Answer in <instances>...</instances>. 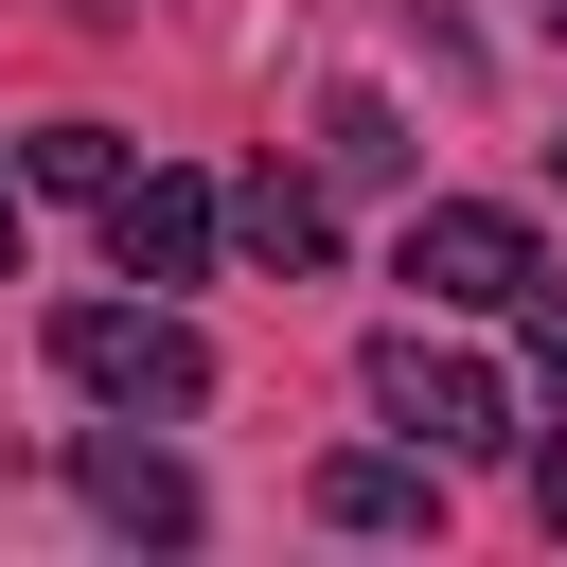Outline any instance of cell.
<instances>
[{
	"mask_svg": "<svg viewBox=\"0 0 567 567\" xmlns=\"http://www.w3.org/2000/svg\"><path fill=\"white\" fill-rule=\"evenodd\" d=\"M53 372L89 408H142V425H195L213 408V337L177 301H53Z\"/></svg>",
	"mask_w": 567,
	"mask_h": 567,
	"instance_id": "6da1fadb",
	"label": "cell"
},
{
	"mask_svg": "<svg viewBox=\"0 0 567 567\" xmlns=\"http://www.w3.org/2000/svg\"><path fill=\"white\" fill-rule=\"evenodd\" d=\"M372 408H390L425 461H496V443H514V390H496L478 354H443V337H372Z\"/></svg>",
	"mask_w": 567,
	"mask_h": 567,
	"instance_id": "7a4b0ae2",
	"label": "cell"
},
{
	"mask_svg": "<svg viewBox=\"0 0 567 567\" xmlns=\"http://www.w3.org/2000/svg\"><path fill=\"white\" fill-rule=\"evenodd\" d=\"M532 266H549V248H532V213H496V195H425V213H408V284L461 301V319H514Z\"/></svg>",
	"mask_w": 567,
	"mask_h": 567,
	"instance_id": "3957f363",
	"label": "cell"
},
{
	"mask_svg": "<svg viewBox=\"0 0 567 567\" xmlns=\"http://www.w3.org/2000/svg\"><path fill=\"white\" fill-rule=\"evenodd\" d=\"M71 496H89L106 532H142V549H195V514H213V496H195V461H177V443H142V408H106V425L71 443Z\"/></svg>",
	"mask_w": 567,
	"mask_h": 567,
	"instance_id": "277c9868",
	"label": "cell"
},
{
	"mask_svg": "<svg viewBox=\"0 0 567 567\" xmlns=\"http://www.w3.org/2000/svg\"><path fill=\"white\" fill-rule=\"evenodd\" d=\"M213 230H230V195H213V177H124V195H106V266H124L142 301L213 284Z\"/></svg>",
	"mask_w": 567,
	"mask_h": 567,
	"instance_id": "5b68a950",
	"label": "cell"
},
{
	"mask_svg": "<svg viewBox=\"0 0 567 567\" xmlns=\"http://www.w3.org/2000/svg\"><path fill=\"white\" fill-rule=\"evenodd\" d=\"M301 496H319V532H443V461L425 443H337Z\"/></svg>",
	"mask_w": 567,
	"mask_h": 567,
	"instance_id": "8992f818",
	"label": "cell"
},
{
	"mask_svg": "<svg viewBox=\"0 0 567 567\" xmlns=\"http://www.w3.org/2000/svg\"><path fill=\"white\" fill-rule=\"evenodd\" d=\"M230 230H248L266 266H319V248H337V195H319L301 159H248V177H230Z\"/></svg>",
	"mask_w": 567,
	"mask_h": 567,
	"instance_id": "52a82bcc",
	"label": "cell"
},
{
	"mask_svg": "<svg viewBox=\"0 0 567 567\" xmlns=\"http://www.w3.org/2000/svg\"><path fill=\"white\" fill-rule=\"evenodd\" d=\"M408 159H425V142H408V106H390V89H337V106H319V177H354V195H390Z\"/></svg>",
	"mask_w": 567,
	"mask_h": 567,
	"instance_id": "ba28073f",
	"label": "cell"
},
{
	"mask_svg": "<svg viewBox=\"0 0 567 567\" xmlns=\"http://www.w3.org/2000/svg\"><path fill=\"white\" fill-rule=\"evenodd\" d=\"M35 177L53 195H124L142 159H124V124H35Z\"/></svg>",
	"mask_w": 567,
	"mask_h": 567,
	"instance_id": "9c48e42d",
	"label": "cell"
},
{
	"mask_svg": "<svg viewBox=\"0 0 567 567\" xmlns=\"http://www.w3.org/2000/svg\"><path fill=\"white\" fill-rule=\"evenodd\" d=\"M514 337H532V372H549V408H567V266L514 284Z\"/></svg>",
	"mask_w": 567,
	"mask_h": 567,
	"instance_id": "30bf717a",
	"label": "cell"
},
{
	"mask_svg": "<svg viewBox=\"0 0 567 567\" xmlns=\"http://www.w3.org/2000/svg\"><path fill=\"white\" fill-rule=\"evenodd\" d=\"M532 514H549V532H567V443H532Z\"/></svg>",
	"mask_w": 567,
	"mask_h": 567,
	"instance_id": "8fae6325",
	"label": "cell"
},
{
	"mask_svg": "<svg viewBox=\"0 0 567 567\" xmlns=\"http://www.w3.org/2000/svg\"><path fill=\"white\" fill-rule=\"evenodd\" d=\"M0 284H18V177H0Z\"/></svg>",
	"mask_w": 567,
	"mask_h": 567,
	"instance_id": "7c38bea8",
	"label": "cell"
},
{
	"mask_svg": "<svg viewBox=\"0 0 567 567\" xmlns=\"http://www.w3.org/2000/svg\"><path fill=\"white\" fill-rule=\"evenodd\" d=\"M532 18H549V53H567V0H532Z\"/></svg>",
	"mask_w": 567,
	"mask_h": 567,
	"instance_id": "4fadbf2b",
	"label": "cell"
},
{
	"mask_svg": "<svg viewBox=\"0 0 567 567\" xmlns=\"http://www.w3.org/2000/svg\"><path fill=\"white\" fill-rule=\"evenodd\" d=\"M71 18H124V0H71Z\"/></svg>",
	"mask_w": 567,
	"mask_h": 567,
	"instance_id": "5bb4252c",
	"label": "cell"
},
{
	"mask_svg": "<svg viewBox=\"0 0 567 567\" xmlns=\"http://www.w3.org/2000/svg\"><path fill=\"white\" fill-rule=\"evenodd\" d=\"M549 177H567V142H549Z\"/></svg>",
	"mask_w": 567,
	"mask_h": 567,
	"instance_id": "9a60e30c",
	"label": "cell"
}]
</instances>
